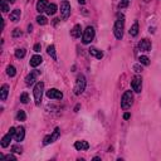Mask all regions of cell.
Returning a JSON list of instances; mask_svg holds the SVG:
<instances>
[{
  "mask_svg": "<svg viewBox=\"0 0 161 161\" xmlns=\"http://www.w3.org/2000/svg\"><path fill=\"white\" fill-rule=\"evenodd\" d=\"M123 29H125V16L121 15L118 16V19L115 23V28H113V33H115V37L117 39H121L123 35Z\"/></svg>",
  "mask_w": 161,
  "mask_h": 161,
  "instance_id": "obj_1",
  "label": "cell"
},
{
  "mask_svg": "<svg viewBox=\"0 0 161 161\" xmlns=\"http://www.w3.org/2000/svg\"><path fill=\"white\" fill-rule=\"evenodd\" d=\"M84 90H86V77L83 74H79L77 77V81H75L74 84V93L81 94L84 92Z\"/></svg>",
  "mask_w": 161,
  "mask_h": 161,
  "instance_id": "obj_2",
  "label": "cell"
},
{
  "mask_svg": "<svg viewBox=\"0 0 161 161\" xmlns=\"http://www.w3.org/2000/svg\"><path fill=\"white\" fill-rule=\"evenodd\" d=\"M132 101H133V96H132V92L131 91H126L123 93L122 98H121V107L122 110H129L132 104Z\"/></svg>",
  "mask_w": 161,
  "mask_h": 161,
  "instance_id": "obj_3",
  "label": "cell"
},
{
  "mask_svg": "<svg viewBox=\"0 0 161 161\" xmlns=\"http://www.w3.org/2000/svg\"><path fill=\"white\" fill-rule=\"evenodd\" d=\"M43 90H44V83H43V82H38V83L35 84V87H34V91H33V93H34L35 104H37V106H39V104H40V102H42Z\"/></svg>",
  "mask_w": 161,
  "mask_h": 161,
  "instance_id": "obj_4",
  "label": "cell"
},
{
  "mask_svg": "<svg viewBox=\"0 0 161 161\" xmlns=\"http://www.w3.org/2000/svg\"><path fill=\"white\" fill-rule=\"evenodd\" d=\"M94 38V29L92 27H87L86 30L83 32V38H82V42L83 44H90Z\"/></svg>",
  "mask_w": 161,
  "mask_h": 161,
  "instance_id": "obj_5",
  "label": "cell"
},
{
  "mask_svg": "<svg viewBox=\"0 0 161 161\" xmlns=\"http://www.w3.org/2000/svg\"><path fill=\"white\" fill-rule=\"evenodd\" d=\"M131 87H132V90L135 92L140 93L141 90H142V78H141L140 75H135L132 82H131Z\"/></svg>",
  "mask_w": 161,
  "mask_h": 161,
  "instance_id": "obj_6",
  "label": "cell"
},
{
  "mask_svg": "<svg viewBox=\"0 0 161 161\" xmlns=\"http://www.w3.org/2000/svg\"><path fill=\"white\" fill-rule=\"evenodd\" d=\"M61 14H62V18L64 19H68V16H69L71 14V4L68 1H62V4H61Z\"/></svg>",
  "mask_w": 161,
  "mask_h": 161,
  "instance_id": "obj_7",
  "label": "cell"
},
{
  "mask_svg": "<svg viewBox=\"0 0 161 161\" xmlns=\"http://www.w3.org/2000/svg\"><path fill=\"white\" fill-rule=\"evenodd\" d=\"M59 136H61V130H59L58 127H57V129L54 130V132L52 133V135H49V136H45V137H44L43 143H44V145H49V143L54 142L55 140H58Z\"/></svg>",
  "mask_w": 161,
  "mask_h": 161,
  "instance_id": "obj_8",
  "label": "cell"
},
{
  "mask_svg": "<svg viewBox=\"0 0 161 161\" xmlns=\"http://www.w3.org/2000/svg\"><path fill=\"white\" fill-rule=\"evenodd\" d=\"M47 97L51 98V100H62L63 93L61 91H58L57 88H52V90L47 91Z\"/></svg>",
  "mask_w": 161,
  "mask_h": 161,
  "instance_id": "obj_9",
  "label": "cell"
},
{
  "mask_svg": "<svg viewBox=\"0 0 161 161\" xmlns=\"http://www.w3.org/2000/svg\"><path fill=\"white\" fill-rule=\"evenodd\" d=\"M24 136H25V130H24V127H22V126H19L18 129H16L15 131V135H14V139L16 141H23L24 140Z\"/></svg>",
  "mask_w": 161,
  "mask_h": 161,
  "instance_id": "obj_10",
  "label": "cell"
},
{
  "mask_svg": "<svg viewBox=\"0 0 161 161\" xmlns=\"http://www.w3.org/2000/svg\"><path fill=\"white\" fill-rule=\"evenodd\" d=\"M38 73L39 72H30V73L25 77V83H27V86H32V84L34 83L35 79H37Z\"/></svg>",
  "mask_w": 161,
  "mask_h": 161,
  "instance_id": "obj_11",
  "label": "cell"
},
{
  "mask_svg": "<svg viewBox=\"0 0 161 161\" xmlns=\"http://www.w3.org/2000/svg\"><path fill=\"white\" fill-rule=\"evenodd\" d=\"M139 47H140L141 51H143V52H149V51H151V42L149 40V39H142V40L140 42Z\"/></svg>",
  "mask_w": 161,
  "mask_h": 161,
  "instance_id": "obj_12",
  "label": "cell"
},
{
  "mask_svg": "<svg viewBox=\"0 0 161 161\" xmlns=\"http://www.w3.org/2000/svg\"><path fill=\"white\" fill-rule=\"evenodd\" d=\"M88 147H90V145H88L87 141H75V143H74V149L78 151L88 150Z\"/></svg>",
  "mask_w": 161,
  "mask_h": 161,
  "instance_id": "obj_13",
  "label": "cell"
},
{
  "mask_svg": "<svg viewBox=\"0 0 161 161\" xmlns=\"http://www.w3.org/2000/svg\"><path fill=\"white\" fill-rule=\"evenodd\" d=\"M48 1L47 0H38V3H37V10L39 13H43L45 11V9H47V6H48Z\"/></svg>",
  "mask_w": 161,
  "mask_h": 161,
  "instance_id": "obj_14",
  "label": "cell"
},
{
  "mask_svg": "<svg viewBox=\"0 0 161 161\" xmlns=\"http://www.w3.org/2000/svg\"><path fill=\"white\" fill-rule=\"evenodd\" d=\"M42 62H43V59H42L40 55H33L30 62H29V64H30V67H38Z\"/></svg>",
  "mask_w": 161,
  "mask_h": 161,
  "instance_id": "obj_15",
  "label": "cell"
},
{
  "mask_svg": "<svg viewBox=\"0 0 161 161\" xmlns=\"http://www.w3.org/2000/svg\"><path fill=\"white\" fill-rule=\"evenodd\" d=\"M81 34H82V27H81L79 24L74 25V28L71 30V35H72L73 38H79Z\"/></svg>",
  "mask_w": 161,
  "mask_h": 161,
  "instance_id": "obj_16",
  "label": "cell"
},
{
  "mask_svg": "<svg viewBox=\"0 0 161 161\" xmlns=\"http://www.w3.org/2000/svg\"><path fill=\"white\" fill-rule=\"evenodd\" d=\"M11 137H13V135H11L10 132H8V133H6L5 136L1 139V147H8L9 145H10Z\"/></svg>",
  "mask_w": 161,
  "mask_h": 161,
  "instance_id": "obj_17",
  "label": "cell"
},
{
  "mask_svg": "<svg viewBox=\"0 0 161 161\" xmlns=\"http://www.w3.org/2000/svg\"><path fill=\"white\" fill-rule=\"evenodd\" d=\"M8 93H9V86H8V84H4V86L1 87V90H0V98H1V101L6 100Z\"/></svg>",
  "mask_w": 161,
  "mask_h": 161,
  "instance_id": "obj_18",
  "label": "cell"
},
{
  "mask_svg": "<svg viewBox=\"0 0 161 161\" xmlns=\"http://www.w3.org/2000/svg\"><path fill=\"white\" fill-rule=\"evenodd\" d=\"M20 19V10L19 9H15L10 13V20L11 22H18Z\"/></svg>",
  "mask_w": 161,
  "mask_h": 161,
  "instance_id": "obj_19",
  "label": "cell"
},
{
  "mask_svg": "<svg viewBox=\"0 0 161 161\" xmlns=\"http://www.w3.org/2000/svg\"><path fill=\"white\" fill-rule=\"evenodd\" d=\"M55 11H57V5H55V4H49L47 6V9H45L47 15H54Z\"/></svg>",
  "mask_w": 161,
  "mask_h": 161,
  "instance_id": "obj_20",
  "label": "cell"
},
{
  "mask_svg": "<svg viewBox=\"0 0 161 161\" xmlns=\"http://www.w3.org/2000/svg\"><path fill=\"white\" fill-rule=\"evenodd\" d=\"M90 54L91 55H93V57H96L97 59H101L103 57V53L101 51H98V49H96V48H91L90 49Z\"/></svg>",
  "mask_w": 161,
  "mask_h": 161,
  "instance_id": "obj_21",
  "label": "cell"
},
{
  "mask_svg": "<svg viewBox=\"0 0 161 161\" xmlns=\"http://www.w3.org/2000/svg\"><path fill=\"white\" fill-rule=\"evenodd\" d=\"M137 34H139V23H135L132 27H131V29H130V35L136 37Z\"/></svg>",
  "mask_w": 161,
  "mask_h": 161,
  "instance_id": "obj_22",
  "label": "cell"
},
{
  "mask_svg": "<svg viewBox=\"0 0 161 161\" xmlns=\"http://www.w3.org/2000/svg\"><path fill=\"white\" fill-rule=\"evenodd\" d=\"M47 53H48L49 55H51V57L53 58L54 61L57 59V55H55V48H54V45H49V47L47 48Z\"/></svg>",
  "mask_w": 161,
  "mask_h": 161,
  "instance_id": "obj_23",
  "label": "cell"
},
{
  "mask_svg": "<svg viewBox=\"0 0 161 161\" xmlns=\"http://www.w3.org/2000/svg\"><path fill=\"white\" fill-rule=\"evenodd\" d=\"M0 4H1V11L3 13H8L9 11V4L6 0H0Z\"/></svg>",
  "mask_w": 161,
  "mask_h": 161,
  "instance_id": "obj_24",
  "label": "cell"
},
{
  "mask_svg": "<svg viewBox=\"0 0 161 161\" xmlns=\"http://www.w3.org/2000/svg\"><path fill=\"white\" fill-rule=\"evenodd\" d=\"M6 73H8L9 77H14V75L16 74L15 67H13V65H8V68H6Z\"/></svg>",
  "mask_w": 161,
  "mask_h": 161,
  "instance_id": "obj_25",
  "label": "cell"
},
{
  "mask_svg": "<svg viewBox=\"0 0 161 161\" xmlns=\"http://www.w3.org/2000/svg\"><path fill=\"white\" fill-rule=\"evenodd\" d=\"M25 118H27V115L23 110L18 111V113H16V120L18 121H25Z\"/></svg>",
  "mask_w": 161,
  "mask_h": 161,
  "instance_id": "obj_26",
  "label": "cell"
},
{
  "mask_svg": "<svg viewBox=\"0 0 161 161\" xmlns=\"http://www.w3.org/2000/svg\"><path fill=\"white\" fill-rule=\"evenodd\" d=\"M37 23L39 25H45L48 23V19L43 15H39V16H37Z\"/></svg>",
  "mask_w": 161,
  "mask_h": 161,
  "instance_id": "obj_27",
  "label": "cell"
},
{
  "mask_svg": "<svg viewBox=\"0 0 161 161\" xmlns=\"http://www.w3.org/2000/svg\"><path fill=\"white\" fill-rule=\"evenodd\" d=\"M25 53H27V52H25V49H16L15 51V57L16 58H24L25 57Z\"/></svg>",
  "mask_w": 161,
  "mask_h": 161,
  "instance_id": "obj_28",
  "label": "cell"
},
{
  "mask_svg": "<svg viewBox=\"0 0 161 161\" xmlns=\"http://www.w3.org/2000/svg\"><path fill=\"white\" fill-rule=\"evenodd\" d=\"M139 61H140V63L143 64V65L150 64V59H149V57H146V55H141V57L139 58Z\"/></svg>",
  "mask_w": 161,
  "mask_h": 161,
  "instance_id": "obj_29",
  "label": "cell"
},
{
  "mask_svg": "<svg viewBox=\"0 0 161 161\" xmlns=\"http://www.w3.org/2000/svg\"><path fill=\"white\" fill-rule=\"evenodd\" d=\"M20 101H22V103H28V102H29V96H28V93H23L22 96H20Z\"/></svg>",
  "mask_w": 161,
  "mask_h": 161,
  "instance_id": "obj_30",
  "label": "cell"
},
{
  "mask_svg": "<svg viewBox=\"0 0 161 161\" xmlns=\"http://www.w3.org/2000/svg\"><path fill=\"white\" fill-rule=\"evenodd\" d=\"M0 157H3V159H5V160H13V161H15L16 160V157L14 156V155H11V154H10V155H0Z\"/></svg>",
  "mask_w": 161,
  "mask_h": 161,
  "instance_id": "obj_31",
  "label": "cell"
},
{
  "mask_svg": "<svg viewBox=\"0 0 161 161\" xmlns=\"http://www.w3.org/2000/svg\"><path fill=\"white\" fill-rule=\"evenodd\" d=\"M22 35V32H20V29H14V32H13V37H20Z\"/></svg>",
  "mask_w": 161,
  "mask_h": 161,
  "instance_id": "obj_32",
  "label": "cell"
},
{
  "mask_svg": "<svg viewBox=\"0 0 161 161\" xmlns=\"http://www.w3.org/2000/svg\"><path fill=\"white\" fill-rule=\"evenodd\" d=\"M129 1H130V0H121V3H120V8H126V6L129 5Z\"/></svg>",
  "mask_w": 161,
  "mask_h": 161,
  "instance_id": "obj_33",
  "label": "cell"
},
{
  "mask_svg": "<svg viewBox=\"0 0 161 161\" xmlns=\"http://www.w3.org/2000/svg\"><path fill=\"white\" fill-rule=\"evenodd\" d=\"M11 151H13V152H16V154H22V149H20V147H18V146H13Z\"/></svg>",
  "mask_w": 161,
  "mask_h": 161,
  "instance_id": "obj_34",
  "label": "cell"
},
{
  "mask_svg": "<svg viewBox=\"0 0 161 161\" xmlns=\"http://www.w3.org/2000/svg\"><path fill=\"white\" fill-rule=\"evenodd\" d=\"M40 44H39V43H37V44H35L34 45V52H37V53H38V52H40Z\"/></svg>",
  "mask_w": 161,
  "mask_h": 161,
  "instance_id": "obj_35",
  "label": "cell"
},
{
  "mask_svg": "<svg viewBox=\"0 0 161 161\" xmlns=\"http://www.w3.org/2000/svg\"><path fill=\"white\" fill-rule=\"evenodd\" d=\"M133 68H135V71H136V72H141V71H142V68H140V65H133Z\"/></svg>",
  "mask_w": 161,
  "mask_h": 161,
  "instance_id": "obj_36",
  "label": "cell"
},
{
  "mask_svg": "<svg viewBox=\"0 0 161 161\" xmlns=\"http://www.w3.org/2000/svg\"><path fill=\"white\" fill-rule=\"evenodd\" d=\"M130 117H131V115H130L129 112H127V113H125V115H123V118H125V120H129V118H130Z\"/></svg>",
  "mask_w": 161,
  "mask_h": 161,
  "instance_id": "obj_37",
  "label": "cell"
},
{
  "mask_svg": "<svg viewBox=\"0 0 161 161\" xmlns=\"http://www.w3.org/2000/svg\"><path fill=\"white\" fill-rule=\"evenodd\" d=\"M78 3H79V4H82V5H83V4H86V0H78Z\"/></svg>",
  "mask_w": 161,
  "mask_h": 161,
  "instance_id": "obj_38",
  "label": "cell"
},
{
  "mask_svg": "<svg viewBox=\"0 0 161 161\" xmlns=\"http://www.w3.org/2000/svg\"><path fill=\"white\" fill-rule=\"evenodd\" d=\"M10 3H15V0H10Z\"/></svg>",
  "mask_w": 161,
  "mask_h": 161,
  "instance_id": "obj_39",
  "label": "cell"
}]
</instances>
